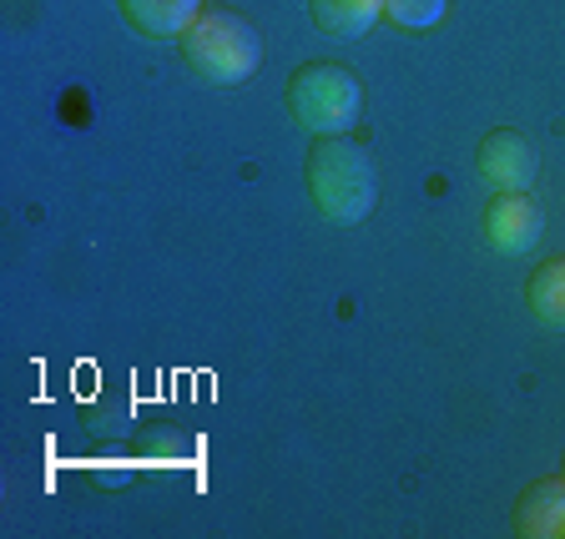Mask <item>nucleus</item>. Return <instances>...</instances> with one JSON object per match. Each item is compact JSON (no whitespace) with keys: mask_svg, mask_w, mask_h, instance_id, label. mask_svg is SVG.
<instances>
[{"mask_svg":"<svg viewBox=\"0 0 565 539\" xmlns=\"http://www.w3.org/2000/svg\"><path fill=\"white\" fill-rule=\"evenodd\" d=\"M480 176L494 192H525L535 182V147L520 131H490L480 141Z\"/></svg>","mask_w":565,"mask_h":539,"instance_id":"obj_4","label":"nucleus"},{"mask_svg":"<svg viewBox=\"0 0 565 539\" xmlns=\"http://www.w3.org/2000/svg\"><path fill=\"white\" fill-rule=\"evenodd\" d=\"M308 192H313L318 212L333 227L364 223L379 202V162L364 141L343 137H318L308 152Z\"/></svg>","mask_w":565,"mask_h":539,"instance_id":"obj_1","label":"nucleus"},{"mask_svg":"<svg viewBox=\"0 0 565 539\" xmlns=\"http://www.w3.org/2000/svg\"><path fill=\"white\" fill-rule=\"evenodd\" d=\"M530 313L541 317L545 328H561L565 333V258H551L541 262V268L530 272Z\"/></svg>","mask_w":565,"mask_h":539,"instance_id":"obj_8","label":"nucleus"},{"mask_svg":"<svg viewBox=\"0 0 565 539\" xmlns=\"http://www.w3.org/2000/svg\"><path fill=\"white\" fill-rule=\"evenodd\" d=\"M384 15V0H313V21L329 35H364Z\"/></svg>","mask_w":565,"mask_h":539,"instance_id":"obj_9","label":"nucleus"},{"mask_svg":"<svg viewBox=\"0 0 565 539\" xmlns=\"http://www.w3.org/2000/svg\"><path fill=\"white\" fill-rule=\"evenodd\" d=\"M484 237L500 252H525L535 237H541V207L525 197V192H500L484 212Z\"/></svg>","mask_w":565,"mask_h":539,"instance_id":"obj_5","label":"nucleus"},{"mask_svg":"<svg viewBox=\"0 0 565 539\" xmlns=\"http://www.w3.org/2000/svg\"><path fill=\"white\" fill-rule=\"evenodd\" d=\"M121 15H127L141 35H157V41H182V35H188V25L202 15V0H121Z\"/></svg>","mask_w":565,"mask_h":539,"instance_id":"obj_7","label":"nucleus"},{"mask_svg":"<svg viewBox=\"0 0 565 539\" xmlns=\"http://www.w3.org/2000/svg\"><path fill=\"white\" fill-rule=\"evenodd\" d=\"M359 76L339 61H308L288 82V111L313 137H343L359 121Z\"/></svg>","mask_w":565,"mask_h":539,"instance_id":"obj_3","label":"nucleus"},{"mask_svg":"<svg viewBox=\"0 0 565 539\" xmlns=\"http://www.w3.org/2000/svg\"><path fill=\"white\" fill-rule=\"evenodd\" d=\"M515 529L525 539H561L565 535V479H541L520 494Z\"/></svg>","mask_w":565,"mask_h":539,"instance_id":"obj_6","label":"nucleus"},{"mask_svg":"<svg viewBox=\"0 0 565 539\" xmlns=\"http://www.w3.org/2000/svg\"><path fill=\"white\" fill-rule=\"evenodd\" d=\"M182 56L202 82L237 86L263 66V35L247 15L227 11V6H207L182 35Z\"/></svg>","mask_w":565,"mask_h":539,"instance_id":"obj_2","label":"nucleus"},{"mask_svg":"<svg viewBox=\"0 0 565 539\" xmlns=\"http://www.w3.org/2000/svg\"><path fill=\"white\" fill-rule=\"evenodd\" d=\"M445 11L449 0H384V15L404 31H429V25L445 21Z\"/></svg>","mask_w":565,"mask_h":539,"instance_id":"obj_10","label":"nucleus"}]
</instances>
